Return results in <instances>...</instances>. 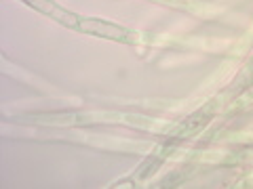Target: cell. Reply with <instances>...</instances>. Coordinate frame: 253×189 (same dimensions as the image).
<instances>
[{"mask_svg": "<svg viewBox=\"0 0 253 189\" xmlns=\"http://www.w3.org/2000/svg\"><path fill=\"white\" fill-rule=\"evenodd\" d=\"M78 32H84V34L91 36H99V38H108V40H116V42H137L139 36L137 32L126 30L123 26H116V23H110L104 19H81V26Z\"/></svg>", "mask_w": 253, "mask_h": 189, "instance_id": "cell-1", "label": "cell"}, {"mask_svg": "<svg viewBox=\"0 0 253 189\" xmlns=\"http://www.w3.org/2000/svg\"><path fill=\"white\" fill-rule=\"evenodd\" d=\"M21 2H26L34 11L46 15V17H51L53 21H57V23H61V26H66L70 30H78V26H81V19H83L81 15L63 9V6L53 2V0H21Z\"/></svg>", "mask_w": 253, "mask_h": 189, "instance_id": "cell-2", "label": "cell"}]
</instances>
